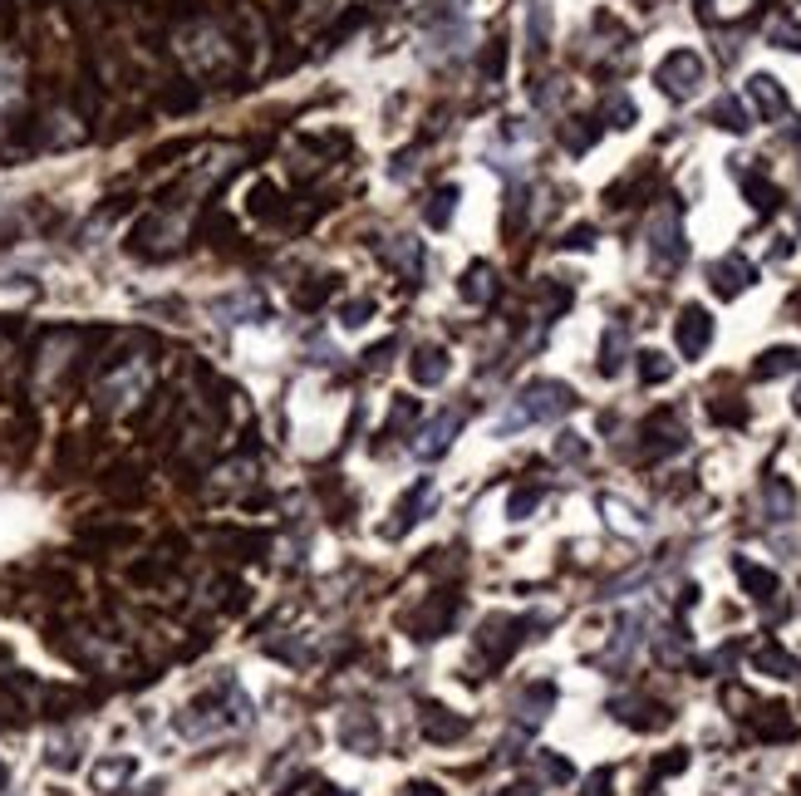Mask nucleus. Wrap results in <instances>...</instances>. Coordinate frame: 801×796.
<instances>
[{
    "mask_svg": "<svg viewBox=\"0 0 801 796\" xmlns=\"http://www.w3.org/2000/svg\"><path fill=\"white\" fill-rule=\"evenodd\" d=\"M698 84H703V59L693 55V50H674V55L659 64V89H664L669 99H688Z\"/></svg>",
    "mask_w": 801,
    "mask_h": 796,
    "instance_id": "f257e3e1",
    "label": "nucleus"
},
{
    "mask_svg": "<svg viewBox=\"0 0 801 796\" xmlns=\"http://www.w3.org/2000/svg\"><path fill=\"white\" fill-rule=\"evenodd\" d=\"M571 408V389L561 384H531L521 394V413L516 418H551V413H566Z\"/></svg>",
    "mask_w": 801,
    "mask_h": 796,
    "instance_id": "f03ea898",
    "label": "nucleus"
},
{
    "mask_svg": "<svg viewBox=\"0 0 801 796\" xmlns=\"http://www.w3.org/2000/svg\"><path fill=\"white\" fill-rule=\"evenodd\" d=\"M261 315H266V295H261V290H236L227 300H217V320H222V325L261 320Z\"/></svg>",
    "mask_w": 801,
    "mask_h": 796,
    "instance_id": "7ed1b4c3",
    "label": "nucleus"
},
{
    "mask_svg": "<svg viewBox=\"0 0 801 796\" xmlns=\"http://www.w3.org/2000/svg\"><path fill=\"white\" fill-rule=\"evenodd\" d=\"M374 251H379L389 266H399L403 276H418V271H423V246H418L413 236H389V241L374 246Z\"/></svg>",
    "mask_w": 801,
    "mask_h": 796,
    "instance_id": "20e7f679",
    "label": "nucleus"
},
{
    "mask_svg": "<svg viewBox=\"0 0 801 796\" xmlns=\"http://www.w3.org/2000/svg\"><path fill=\"white\" fill-rule=\"evenodd\" d=\"M453 433H458V418H453V413H443V418H433V423L418 433L413 453L418 457H443L448 453V443H453Z\"/></svg>",
    "mask_w": 801,
    "mask_h": 796,
    "instance_id": "39448f33",
    "label": "nucleus"
},
{
    "mask_svg": "<svg viewBox=\"0 0 801 796\" xmlns=\"http://www.w3.org/2000/svg\"><path fill=\"white\" fill-rule=\"evenodd\" d=\"M708 340H713V325H708V315H703L698 305H688L684 315H679V344H684V354H703V349H708Z\"/></svg>",
    "mask_w": 801,
    "mask_h": 796,
    "instance_id": "423d86ee",
    "label": "nucleus"
},
{
    "mask_svg": "<svg viewBox=\"0 0 801 796\" xmlns=\"http://www.w3.org/2000/svg\"><path fill=\"white\" fill-rule=\"evenodd\" d=\"M340 742L354 747V752H374V747H379V723H369L364 713H349L340 723Z\"/></svg>",
    "mask_w": 801,
    "mask_h": 796,
    "instance_id": "0eeeda50",
    "label": "nucleus"
},
{
    "mask_svg": "<svg viewBox=\"0 0 801 796\" xmlns=\"http://www.w3.org/2000/svg\"><path fill=\"white\" fill-rule=\"evenodd\" d=\"M649 246H654V256H659L664 266H674V261L684 256V241H679V227H674V217H669V212L659 217V227L649 231Z\"/></svg>",
    "mask_w": 801,
    "mask_h": 796,
    "instance_id": "6e6552de",
    "label": "nucleus"
},
{
    "mask_svg": "<svg viewBox=\"0 0 801 796\" xmlns=\"http://www.w3.org/2000/svg\"><path fill=\"white\" fill-rule=\"evenodd\" d=\"M443 374H448V354L438 349V344H428V349H418L413 354V379L428 389V384H443Z\"/></svg>",
    "mask_w": 801,
    "mask_h": 796,
    "instance_id": "1a4fd4ad",
    "label": "nucleus"
},
{
    "mask_svg": "<svg viewBox=\"0 0 801 796\" xmlns=\"http://www.w3.org/2000/svg\"><path fill=\"white\" fill-rule=\"evenodd\" d=\"M428 502H433V482H418V487H413V492H408V497H403V502H399V512H394V516H399V521L389 526V536H399L403 526H413V521H423V516H418V512H428Z\"/></svg>",
    "mask_w": 801,
    "mask_h": 796,
    "instance_id": "9d476101",
    "label": "nucleus"
},
{
    "mask_svg": "<svg viewBox=\"0 0 801 796\" xmlns=\"http://www.w3.org/2000/svg\"><path fill=\"white\" fill-rule=\"evenodd\" d=\"M747 281H752V266H747L743 256H728V261H718V266H713V285H718V295H738Z\"/></svg>",
    "mask_w": 801,
    "mask_h": 796,
    "instance_id": "9b49d317",
    "label": "nucleus"
},
{
    "mask_svg": "<svg viewBox=\"0 0 801 796\" xmlns=\"http://www.w3.org/2000/svg\"><path fill=\"white\" fill-rule=\"evenodd\" d=\"M752 99L762 104V114L772 118V114H787V94H782V84L772 79V74H757L752 79Z\"/></svg>",
    "mask_w": 801,
    "mask_h": 796,
    "instance_id": "f8f14e48",
    "label": "nucleus"
},
{
    "mask_svg": "<svg viewBox=\"0 0 801 796\" xmlns=\"http://www.w3.org/2000/svg\"><path fill=\"white\" fill-rule=\"evenodd\" d=\"M453 207H458V187H438V192H433V202L423 207V222L443 231L448 222H453Z\"/></svg>",
    "mask_w": 801,
    "mask_h": 796,
    "instance_id": "ddd939ff",
    "label": "nucleus"
},
{
    "mask_svg": "<svg viewBox=\"0 0 801 796\" xmlns=\"http://www.w3.org/2000/svg\"><path fill=\"white\" fill-rule=\"evenodd\" d=\"M458 290H462V300H467V305H487V300H492V271L477 261V266L462 276Z\"/></svg>",
    "mask_w": 801,
    "mask_h": 796,
    "instance_id": "4468645a",
    "label": "nucleus"
},
{
    "mask_svg": "<svg viewBox=\"0 0 801 796\" xmlns=\"http://www.w3.org/2000/svg\"><path fill=\"white\" fill-rule=\"evenodd\" d=\"M143 384H148V369L138 364V369H133V379H128V374H118V379H109V384H104V398H109V403H128V398L138 394Z\"/></svg>",
    "mask_w": 801,
    "mask_h": 796,
    "instance_id": "2eb2a0df",
    "label": "nucleus"
},
{
    "mask_svg": "<svg viewBox=\"0 0 801 796\" xmlns=\"http://www.w3.org/2000/svg\"><path fill=\"white\" fill-rule=\"evenodd\" d=\"M423 733H428V738H438V742H448V738H458L462 733V723L458 718H448L443 708H428V713H423Z\"/></svg>",
    "mask_w": 801,
    "mask_h": 796,
    "instance_id": "dca6fc26",
    "label": "nucleus"
},
{
    "mask_svg": "<svg viewBox=\"0 0 801 796\" xmlns=\"http://www.w3.org/2000/svg\"><path fill=\"white\" fill-rule=\"evenodd\" d=\"M251 212H256V217H266V222H276V217H281V197H276V187H271V182L251 187Z\"/></svg>",
    "mask_w": 801,
    "mask_h": 796,
    "instance_id": "f3484780",
    "label": "nucleus"
},
{
    "mask_svg": "<svg viewBox=\"0 0 801 796\" xmlns=\"http://www.w3.org/2000/svg\"><path fill=\"white\" fill-rule=\"evenodd\" d=\"M330 295H335V281H330V276H315V285L295 290V305H300V310H315V305H325Z\"/></svg>",
    "mask_w": 801,
    "mask_h": 796,
    "instance_id": "a211bd4d",
    "label": "nucleus"
},
{
    "mask_svg": "<svg viewBox=\"0 0 801 796\" xmlns=\"http://www.w3.org/2000/svg\"><path fill=\"white\" fill-rule=\"evenodd\" d=\"M713 118H718V128H733V133H743L747 128V114H743V104H738V99H718Z\"/></svg>",
    "mask_w": 801,
    "mask_h": 796,
    "instance_id": "6ab92c4d",
    "label": "nucleus"
},
{
    "mask_svg": "<svg viewBox=\"0 0 801 796\" xmlns=\"http://www.w3.org/2000/svg\"><path fill=\"white\" fill-rule=\"evenodd\" d=\"M369 315H374V300H369V295H359V300H344V305H340V320H344V325H364Z\"/></svg>",
    "mask_w": 801,
    "mask_h": 796,
    "instance_id": "aec40b11",
    "label": "nucleus"
},
{
    "mask_svg": "<svg viewBox=\"0 0 801 796\" xmlns=\"http://www.w3.org/2000/svg\"><path fill=\"white\" fill-rule=\"evenodd\" d=\"M743 187H747V197H752V207H762V212H767V207H777V187H767L762 177H747Z\"/></svg>",
    "mask_w": 801,
    "mask_h": 796,
    "instance_id": "412c9836",
    "label": "nucleus"
},
{
    "mask_svg": "<svg viewBox=\"0 0 801 796\" xmlns=\"http://www.w3.org/2000/svg\"><path fill=\"white\" fill-rule=\"evenodd\" d=\"M792 349H772V354H762V364H757V374H787L792 369Z\"/></svg>",
    "mask_w": 801,
    "mask_h": 796,
    "instance_id": "4be33fe9",
    "label": "nucleus"
},
{
    "mask_svg": "<svg viewBox=\"0 0 801 796\" xmlns=\"http://www.w3.org/2000/svg\"><path fill=\"white\" fill-rule=\"evenodd\" d=\"M659 379H669V364H664V354H644V384H659Z\"/></svg>",
    "mask_w": 801,
    "mask_h": 796,
    "instance_id": "5701e85b",
    "label": "nucleus"
},
{
    "mask_svg": "<svg viewBox=\"0 0 801 796\" xmlns=\"http://www.w3.org/2000/svg\"><path fill=\"white\" fill-rule=\"evenodd\" d=\"M413 413H418V403H413V398H399V403H394V418H389V433H399Z\"/></svg>",
    "mask_w": 801,
    "mask_h": 796,
    "instance_id": "b1692460",
    "label": "nucleus"
},
{
    "mask_svg": "<svg viewBox=\"0 0 801 796\" xmlns=\"http://www.w3.org/2000/svg\"><path fill=\"white\" fill-rule=\"evenodd\" d=\"M482 69H487V74H502V69H507V50H502V45L487 50V55H482Z\"/></svg>",
    "mask_w": 801,
    "mask_h": 796,
    "instance_id": "393cba45",
    "label": "nucleus"
},
{
    "mask_svg": "<svg viewBox=\"0 0 801 796\" xmlns=\"http://www.w3.org/2000/svg\"><path fill=\"white\" fill-rule=\"evenodd\" d=\"M0 792H5V767H0Z\"/></svg>",
    "mask_w": 801,
    "mask_h": 796,
    "instance_id": "a878e982",
    "label": "nucleus"
}]
</instances>
